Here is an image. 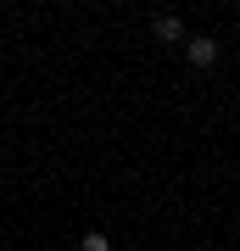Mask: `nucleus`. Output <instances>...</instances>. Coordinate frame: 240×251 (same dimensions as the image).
Returning a JSON list of instances; mask_svg holds the SVG:
<instances>
[{"label": "nucleus", "instance_id": "1", "mask_svg": "<svg viewBox=\"0 0 240 251\" xmlns=\"http://www.w3.org/2000/svg\"><path fill=\"white\" fill-rule=\"evenodd\" d=\"M185 56H190V67H213L218 62V39H190Z\"/></svg>", "mask_w": 240, "mask_h": 251}, {"label": "nucleus", "instance_id": "2", "mask_svg": "<svg viewBox=\"0 0 240 251\" xmlns=\"http://www.w3.org/2000/svg\"><path fill=\"white\" fill-rule=\"evenodd\" d=\"M151 34H157V39H168V45H173V39H185V23H179V17H168V11H162V17L151 23Z\"/></svg>", "mask_w": 240, "mask_h": 251}, {"label": "nucleus", "instance_id": "3", "mask_svg": "<svg viewBox=\"0 0 240 251\" xmlns=\"http://www.w3.org/2000/svg\"><path fill=\"white\" fill-rule=\"evenodd\" d=\"M84 251H112V240H107L101 229H89V234H84Z\"/></svg>", "mask_w": 240, "mask_h": 251}]
</instances>
